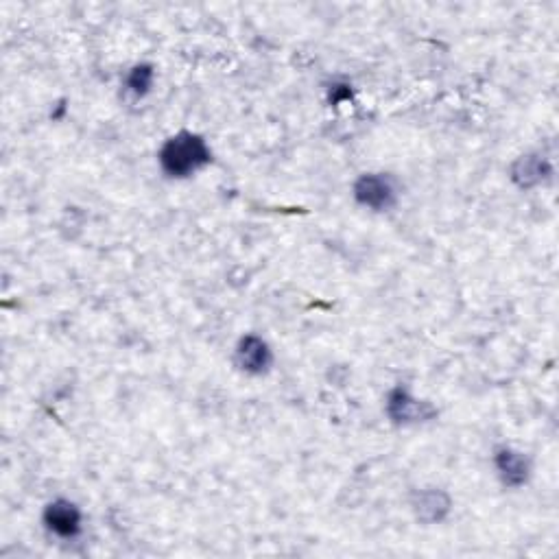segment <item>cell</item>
I'll use <instances>...</instances> for the list:
<instances>
[{
  "label": "cell",
  "mask_w": 559,
  "mask_h": 559,
  "mask_svg": "<svg viewBox=\"0 0 559 559\" xmlns=\"http://www.w3.org/2000/svg\"><path fill=\"white\" fill-rule=\"evenodd\" d=\"M234 361L241 372L249 376H263L271 370L273 365V352L269 343L258 335H245L236 343Z\"/></svg>",
  "instance_id": "obj_4"
},
{
  "label": "cell",
  "mask_w": 559,
  "mask_h": 559,
  "mask_svg": "<svg viewBox=\"0 0 559 559\" xmlns=\"http://www.w3.org/2000/svg\"><path fill=\"white\" fill-rule=\"evenodd\" d=\"M352 195L356 204L374 212L391 210L398 204V186L394 177L385 173H365L354 182Z\"/></svg>",
  "instance_id": "obj_2"
},
{
  "label": "cell",
  "mask_w": 559,
  "mask_h": 559,
  "mask_svg": "<svg viewBox=\"0 0 559 559\" xmlns=\"http://www.w3.org/2000/svg\"><path fill=\"white\" fill-rule=\"evenodd\" d=\"M385 409L389 420L398 426H411V424H422L433 420L437 415V409L431 402H424L413 398L407 389L396 387L389 391Z\"/></svg>",
  "instance_id": "obj_3"
},
{
  "label": "cell",
  "mask_w": 559,
  "mask_h": 559,
  "mask_svg": "<svg viewBox=\"0 0 559 559\" xmlns=\"http://www.w3.org/2000/svg\"><path fill=\"white\" fill-rule=\"evenodd\" d=\"M153 79H156V73H153L151 64H136L129 75L125 79V88L127 92H132L136 99L147 97L153 88Z\"/></svg>",
  "instance_id": "obj_9"
},
{
  "label": "cell",
  "mask_w": 559,
  "mask_h": 559,
  "mask_svg": "<svg viewBox=\"0 0 559 559\" xmlns=\"http://www.w3.org/2000/svg\"><path fill=\"white\" fill-rule=\"evenodd\" d=\"M158 162L164 175L173 177V180H186L212 162V151L199 134L180 132L164 142Z\"/></svg>",
  "instance_id": "obj_1"
},
{
  "label": "cell",
  "mask_w": 559,
  "mask_h": 559,
  "mask_svg": "<svg viewBox=\"0 0 559 559\" xmlns=\"http://www.w3.org/2000/svg\"><path fill=\"white\" fill-rule=\"evenodd\" d=\"M411 507L415 511V518L426 525H435V522H442L450 514V496L442 490H435V487H428V490H420L413 494Z\"/></svg>",
  "instance_id": "obj_8"
},
{
  "label": "cell",
  "mask_w": 559,
  "mask_h": 559,
  "mask_svg": "<svg viewBox=\"0 0 559 559\" xmlns=\"http://www.w3.org/2000/svg\"><path fill=\"white\" fill-rule=\"evenodd\" d=\"M44 525L53 535L62 540H73L83 529L81 511L75 503L66 501V498H57L44 509Z\"/></svg>",
  "instance_id": "obj_5"
},
{
  "label": "cell",
  "mask_w": 559,
  "mask_h": 559,
  "mask_svg": "<svg viewBox=\"0 0 559 559\" xmlns=\"http://www.w3.org/2000/svg\"><path fill=\"white\" fill-rule=\"evenodd\" d=\"M553 175V166L540 153H527L511 164V180L520 188H535Z\"/></svg>",
  "instance_id": "obj_7"
},
{
  "label": "cell",
  "mask_w": 559,
  "mask_h": 559,
  "mask_svg": "<svg viewBox=\"0 0 559 559\" xmlns=\"http://www.w3.org/2000/svg\"><path fill=\"white\" fill-rule=\"evenodd\" d=\"M494 466H496L498 477H501L503 485H507V487L527 485V481L531 477L529 457L525 453H520V450H514L509 446L496 448Z\"/></svg>",
  "instance_id": "obj_6"
}]
</instances>
